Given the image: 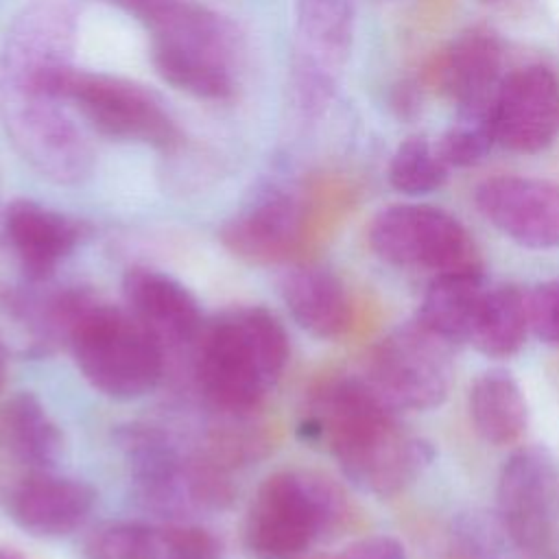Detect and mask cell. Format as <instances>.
<instances>
[{
  "label": "cell",
  "instance_id": "obj_28",
  "mask_svg": "<svg viewBox=\"0 0 559 559\" xmlns=\"http://www.w3.org/2000/svg\"><path fill=\"white\" fill-rule=\"evenodd\" d=\"M334 559H406V552L391 535H369L345 546Z\"/></svg>",
  "mask_w": 559,
  "mask_h": 559
},
{
  "label": "cell",
  "instance_id": "obj_11",
  "mask_svg": "<svg viewBox=\"0 0 559 559\" xmlns=\"http://www.w3.org/2000/svg\"><path fill=\"white\" fill-rule=\"evenodd\" d=\"M301 231L304 212L297 199L282 188H264L221 227V242L247 262L271 264L295 251Z\"/></svg>",
  "mask_w": 559,
  "mask_h": 559
},
{
  "label": "cell",
  "instance_id": "obj_2",
  "mask_svg": "<svg viewBox=\"0 0 559 559\" xmlns=\"http://www.w3.org/2000/svg\"><path fill=\"white\" fill-rule=\"evenodd\" d=\"M194 376L203 395L227 413H245L280 380L290 343L280 319L262 306L221 312L197 338Z\"/></svg>",
  "mask_w": 559,
  "mask_h": 559
},
{
  "label": "cell",
  "instance_id": "obj_25",
  "mask_svg": "<svg viewBox=\"0 0 559 559\" xmlns=\"http://www.w3.org/2000/svg\"><path fill=\"white\" fill-rule=\"evenodd\" d=\"M448 164L441 159L437 144L426 135L402 140L389 162V183L408 197H421L439 190L448 179Z\"/></svg>",
  "mask_w": 559,
  "mask_h": 559
},
{
  "label": "cell",
  "instance_id": "obj_13",
  "mask_svg": "<svg viewBox=\"0 0 559 559\" xmlns=\"http://www.w3.org/2000/svg\"><path fill=\"white\" fill-rule=\"evenodd\" d=\"M502 46L489 28H467L435 59L432 83L456 103L459 116H489L502 81Z\"/></svg>",
  "mask_w": 559,
  "mask_h": 559
},
{
  "label": "cell",
  "instance_id": "obj_7",
  "mask_svg": "<svg viewBox=\"0 0 559 559\" xmlns=\"http://www.w3.org/2000/svg\"><path fill=\"white\" fill-rule=\"evenodd\" d=\"M129 480L138 500L157 513L218 504L229 493L221 474L199 459L186 456L155 426H129L120 435Z\"/></svg>",
  "mask_w": 559,
  "mask_h": 559
},
{
  "label": "cell",
  "instance_id": "obj_19",
  "mask_svg": "<svg viewBox=\"0 0 559 559\" xmlns=\"http://www.w3.org/2000/svg\"><path fill=\"white\" fill-rule=\"evenodd\" d=\"M151 33V46L231 50L227 24L194 0H107Z\"/></svg>",
  "mask_w": 559,
  "mask_h": 559
},
{
  "label": "cell",
  "instance_id": "obj_26",
  "mask_svg": "<svg viewBox=\"0 0 559 559\" xmlns=\"http://www.w3.org/2000/svg\"><path fill=\"white\" fill-rule=\"evenodd\" d=\"M493 144L489 116H459L437 140V151L448 168H467L478 164Z\"/></svg>",
  "mask_w": 559,
  "mask_h": 559
},
{
  "label": "cell",
  "instance_id": "obj_8",
  "mask_svg": "<svg viewBox=\"0 0 559 559\" xmlns=\"http://www.w3.org/2000/svg\"><path fill=\"white\" fill-rule=\"evenodd\" d=\"M367 238L380 260L400 269L437 275L480 266L472 234L456 216L435 205H389L373 216Z\"/></svg>",
  "mask_w": 559,
  "mask_h": 559
},
{
  "label": "cell",
  "instance_id": "obj_6",
  "mask_svg": "<svg viewBox=\"0 0 559 559\" xmlns=\"http://www.w3.org/2000/svg\"><path fill=\"white\" fill-rule=\"evenodd\" d=\"M500 531L526 559H555L559 537V465L544 445L513 450L496 483Z\"/></svg>",
  "mask_w": 559,
  "mask_h": 559
},
{
  "label": "cell",
  "instance_id": "obj_29",
  "mask_svg": "<svg viewBox=\"0 0 559 559\" xmlns=\"http://www.w3.org/2000/svg\"><path fill=\"white\" fill-rule=\"evenodd\" d=\"M0 559H26V557H24V555H20L15 548L0 546Z\"/></svg>",
  "mask_w": 559,
  "mask_h": 559
},
{
  "label": "cell",
  "instance_id": "obj_3",
  "mask_svg": "<svg viewBox=\"0 0 559 559\" xmlns=\"http://www.w3.org/2000/svg\"><path fill=\"white\" fill-rule=\"evenodd\" d=\"M343 515V493L330 478L306 469H280L249 502L242 546L253 559H297Z\"/></svg>",
  "mask_w": 559,
  "mask_h": 559
},
{
  "label": "cell",
  "instance_id": "obj_12",
  "mask_svg": "<svg viewBox=\"0 0 559 559\" xmlns=\"http://www.w3.org/2000/svg\"><path fill=\"white\" fill-rule=\"evenodd\" d=\"M94 500L87 483L50 469H33L9 489L7 513L35 537H66L85 524Z\"/></svg>",
  "mask_w": 559,
  "mask_h": 559
},
{
  "label": "cell",
  "instance_id": "obj_22",
  "mask_svg": "<svg viewBox=\"0 0 559 559\" xmlns=\"http://www.w3.org/2000/svg\"><path fill=\"white\" fill-rule=\"evenodd\" d=\"M0 443L22 465L50 469L61 454V430L28 391L11 395L0 406Z\"/></svg>",
  "mask_w": 559,
  "mask_h": 559
},
{
  "label": "cell",
  "instance_id": "obj_18",
  "mask_svg": "<svg viewBox=\"0 0 559 559\" xmlns=\"http://www.w3.org/2000/svg\"><path fill=\"white\" fill-rule=\"evenodd\" d=\"M293 321L314 338L332 341L352 328V299L341 277L319 264H299L280 282Z\"/></svg>",
  "mask_w": 559,
  "mask_h": 559
},
{
  "label": "cell",
  "instance_id": "obj_17",
  "mask_svg": "<svg viewBox=\"0 0 559 559\" xmlns=\"http://www.w3.org/2000/svg\"><path fill=\"white\" fill-rule=\"evenodd\" d=\"M216 544L201 528L151 522H109L87 542V559H214Z\"/></svg>",
  "mask_w": 559,
  "mask_h": 559
},
{
  "label": "cell",
  "instance_id": "obj_30",
  "mask_svg": "<svg viewBox=\"0 0 559 559\" xmlns=\"http://www.w3.org/2000/svg\"><path fill=\"white\" fill-rule=\"evenodd\" d=\"M2 382H4V354L0 347V389H2Z\"/></svg>",
  "mask_w": 559,
  "mask_h": 559
},
{
  "label": "cell",
  "instance_id": "obj_4",
  "mask_svg": "<svg viewBox=\"0 0 559 559\" xmlns=\"http://www.w3.org/2000/svg\"><path fill=\"white\" fill-rule=\"evenodd\" d=\"M83 378L114 400L151 393L164 373V345L129 312L87 301L66 336Z\"/></svg>",
  "mask_w": 559,
  "mask_h": 559
},
{
  "label": "cell",
  "instance_id": "obj_24",
  "mask_svg": "<svg viewBox=\"0 0 559 559\" xmlns=\"http://www.w3.org/2000/svg\"><path fill=\"white\" fill-rule=\"evenodd\" d=\"M528 330L526 295L513 284L487 286L467 343L489 358H509L520 352Z\"/></svg>",
  "mask_w": 559,
  "mask_h": 559
},
{
  "label": "cell",
  "instance_id": "obj_20",
  "mask_svg": "<svg viewBox=\"0 0 559 559\" xmlns=\"http://www.w3.org/2000/svg\"><path fill=\"white\" fill-rule=\"evenodd\" d=\"M485 290L483 266L437 273L421 297L417 321L454 347L469 338Z\"/></svg>",
  "mask_w": 559,
  "mask_h": 559
},
{
  "label": "cell",
  "instance_id": "obj_1",
  "mask_svg": "<svg viewBox=\"0 0 559 559\" xmlns=\"http://www.w3.org/2000/svg\"><path fill=\"white\" fill-rule=\"evenodd\" d=\"M304 430L328 443L354 487L378 498L404 491L435 459L432 445L408 435L360 376L332 380L317 391Z\"/></svg>",
  "mask_w": 559,
  "mask_h": 559
},
{
  "label": "cell",
  "instance_id": "obj_5",
  "mask_svg": "<svg viewBox=\"0 0 559 559\" xmlns=\"http://www.w3.org/2000/svg\"><path fill=\"white\" fill-rule=\"evenodd\" d=\"M452 345L417 319L384 334L365 360V384L395 413L430 411L445 402L452 384Z\"/></svg>",
  "mask_w": 559,
  "mask_h": 559
},
{
  "label": "cell",
  "instance_id": "obj_9",
  "mask_svg": "<svg viewBox=\"0 0 559 559\" xmlns=\"http://www.w3.org/2000/svg\"><path fill=\"white\" fill-rule=\"evenodd\" d=\"M493 142L513 153H539L559 138V79L533 63L502 76L491 107Z\"/></svg>",
  "mask_w": 559,
  "mask_h": 559
},
{
  "label": "cell",
  "instance_id": "obj_27",
  "mask_svg": "<svg viewBox=\"0 0 559 559\" xmlns=\"http://www.w3.org/2000/svg\"><path fill=\"white\" fill-rule=\"evenodd\" d=\"M531 332L546 345L559 347V277L537 284L526 295Z\"/></svg>",
  "mask_w": 559,
  "mask_h": 559
},
{
  "label": "cell",
  "instance_id": "obj_21",
  "mask_svg": "<svg viewBox=\"0 0 559 559\" xmlns=\"http://www.w3.org/2000/svg\"><path fill=\"white\" fill-rule=\"evenodd\" d=\"M467 411L478 437L491 445H513L526 430L528 406L520 382L507 369H485L467 391Z\"/></svg>",
  "mask_w": 559,
  "mask_h": 559
},
{
  "label": "cell",
  "instance_id": "obj_14",
  "mask_svg": "<svg viewBox=\"0 0 559 559\" xmlns=\"http://www.w3.org/2000/svg\"><path fill=\"white\" fill-rule=\"evenodd\" d=\"M129 312L164 345L197 341L203 330L194 295L175 277L148 266H133L122 280Z\"/></svg>",
  "mask_w": 559,
  "mask_h": 559
},
{
  "label": "cell",
  "instance_id": "obj_15",
  "mask_svg": "<svg viewBox=\"0 0 559 559\" xmlns=\"http://www.w3.org/2000/svg\"><path fill=\"white\" fill-rule=\"evenodd\" d=\"M354 33V0H297L301 90L310 98L330 92Z\"/></svg>",
  "mask_w": 559,
  "mask_h": 559
},
{
  "label": "cell",
  "instance_id": "obj_23",
  "mask_svg": "<svg viewBox=\"0 0 559 559\" xmlns=\"http://www.w3.org/2000/svg\"><path fill=\"white\" fill-rule=\"evenodd\" d=\"M155 72L175 90L203 100H225L234 92L231 52L199 46H151Z\"/></svg>",
  "mask_w": 559,
  "mask_h": 559
},
{
  "label": "cell",
  "instance_id": "obj_16",
  "mask_svg": "<svg viewBox=\"0 0 559 559\" xmlns=\"http://www.w3.org/2000/svg\"><path fill=\"white\" fill-rule=\"evenodd\" d=\"M4 236L28 280H48L74 251L81 227L33 199H15L4 212Z\"/></svg>",
  "mask_w": 559,
  "mask_h": 559
},
{
  "label": "cell",
  "instance_id": "obj_10",
  "mask_svg": "<svg viewBox=\"0 0 559 559\" xmlns=\"http://www.w3.org/2000/svg\"><path fill=\"white\" fill-rule=\"evenodd\" d=\"M474 203L485 221L520 247H559V183L522 175H498L478 183Z\"/></svg>",
  "mask_w": 559,
  "mask_h": 559
}]
</instances>
